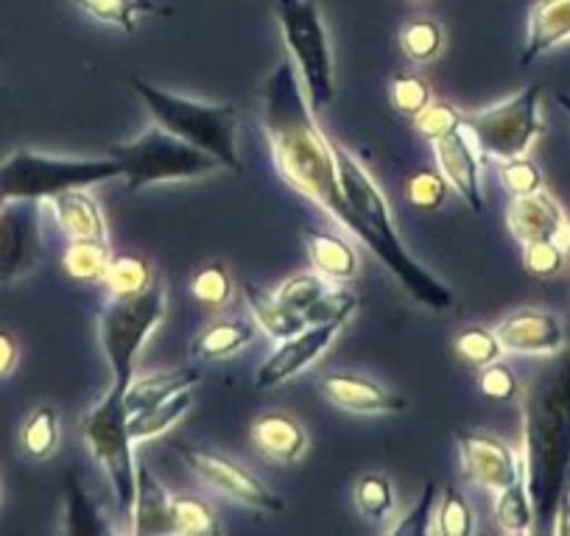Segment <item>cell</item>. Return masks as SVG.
Listing matches in <instances>:
<instances>
[{
    "mask_svg": "<svg viewBox=\"0 0 570 536\" xmlns=\"http://www.w3.org/2000/svg\"><path fill=\"white\" fill-rule=\"evenodd\" d=\"M261 126L283 182L322 207L344 232L358 238V218L342 193L333 143L316 123L294 62H279L263 81Z\"/></svg>",
    "mask_w": 570,
    "mask_h": 536,
    "instance_id": "obj_1",
    "label": "cell"
},
{
    "mask_svg": "<svg viewBox=\"0 0 570 536\" xmlns=\"http://www.w3.org/2000/svg\"><path fill=\"white\" fill-rule=\"evenodd\" d=\"M546 360L523 391V480L534 528L551 530L559 497L570 489V347Z\"/></svg>",
    "mask_w": 570,
    "mask_h": 536,
    "instance_id": "obj_2",
    "label": "cell"
},
{
    "mask_svg": "<svg viewBox=\"0 0 570 536\" xmlns=\"http://www.w3.org/2000/svg\"><path fill=\"white\" fill-rule=\"evenodd\" d=\"M331 143L333 155H336L342 193L344 199H347L350 210L358 218V238L355 240L364 244L366 249L397 277L400 286L409 291V297L414 299V302L425 305L428 310H436V314L453 308L451 288L442 280H436L431 271H425V268L403 249L397 232H394L392 210H389L386 196L377 188L375 179L370 177V171L355 160L353 151H347L342 143H336V140H331Z\"/></svg>",
    "mask_w": 570,
    "mask_h": 536,
    "instance_id": "obj_3",
    "label": "cell"
},
{
    "mask_svg": "<svg viewBox=\"0 0 570 536\" xmlns=\"http://www.w3.org/2000/svg\"><path fill=\"white\" fill-rule=\"evenodd\" d=\"M131 90L149 109L151 120L160 129L171 131L174 138L196 146L216 157L229 171H240L238 157V109L233 103H205L194 98L174 96L142 79L129 81Z\"/></svg>",
    "mask_w": 570,
    "mask_h": 536,
    "instance_id": "obj_4",
    "label": "cell"
},
{
    "mask_svg": "<svg viewBox=\"0 0 570 536\" xmlns=\"http://www.w3.org/2000/svg\"><path fill=\"white\" fill-rule=\"evenodd\" d=\"M124 177V168L112 157L73 160L51 157L31 149H18L0 162V196L7 201H48L62 190L96 188L109 179Z\"/></svg>",
    "mask_w": 570,
    "mask_h": 536,
    "instance_id": "obj_5",
    "label": "cell"
},
{
    "mask_svg": "<svg viewBox=\"0 0 570 536\" xmlns=\"http://www.w3.org/2000/svg\"><path fill=\"white\" fill-rule=\"evenodd\" d=\"M112 160L120 162L126 179V193H140L160 182H185V179H205L222 171V162L207 151L174 138L171 131L151 126L140 138L118 143L109 149Z\"/></svg>",
    "mask_w": 570,
    "mask_h": 536,
    "instance_id": "obj_6",
    "label": "cell"
},
{
    "mask_svg": "<svg viewBox=\"0 0 570 536\" xmlns=\"http://www.w3.org/2000/svg\"><path fill=\"white\" fill-rule=\"evenodd\" d=\"M279 34L292 53L294 68L303 79L314 112L336 101V79H333V53L327 40L325 20L314 0H277L274 3Z\"/></svg>",
    "mask_w": 570,
    "mask_h": 536,
    "instance_id": "obj_7",
    "label": "cell"
},
{
    "mask_svg": "<svg viewBox=\"0 0 570 536\" xmlns=\"http://www.w3.org/2000/svg\"><path fill=\"white\" fill-rule=\"evenodd\" d=\"M166 319V291L160 282L135 297H109L101 310V347L115 388H129L135 366L151 332Z\"/></svg>",
    "mask_w": 570,
    "mask_h": 536,
    "instance_id": "obj_8",
    "label": "cell"
},
{
    "mask_svg": "<svg viewBox=\"0 0 570 536\" xmlns=\"http://www.w3.org/2000/svg\"><path fill=\"white\" fill-rule=\"evenodd\" d=\"M124 388H109L101 403L87 411L85 417V441L90 447V456L107 475L109 489H112L115 506L124 517H129L131 503L137 489V461H135V439L129 434V411L124 403Z\"/></svg>",
    "mask_w": 570,
    "mask_h": 536,
    "instance_id": "obj_9",
    "label": "cell"
},
{
    "mask_svg": "<svg viewBox=\"0 0 570 536\" xmlns=\"http://www.w3.org/2000/svg\"><path fill=\"white\" fill-rule=\"evenodd\" d=\"M542 85H529L518 96L495 103L481 112L464 115L462 126L470 135L479 155L503 162L514 157H525L537 138L542 135L546 123L540 115Z\"/></svg>",
    "mask_w": 570,
    "mask_h": 536,
    "instance_id": "obj_10",
    "label": "cell"
},
{
    "mask_svg": "<svg viewBox=\"0 0 570 536\" xmlns=\"http://www.w3.org/2000/svg\"><path fill=\"white\" fill-rule=\"evenodd\" d=\"M179 458L188 464L190 473L199 480H205L210 489H216L218 495L229 497V500L240 503L246 508H255L263 514H283L285 503L283 497L274 495L266 484H263L257 475H252L249 469L240 467L233 458L222 456V453L205 450V447H190V445H177Z\"/></svg>",
    "mask_w": 570,
    "mask_h": 536,
    "instance_id": "obj_11",
    "label": "cell"
},
{
    "mask_svg": "<svg viewBox=\"0 0 570 536\" xmlns=\"http://www.w3.org/2000/svg\"><path fill=\"white\" fill-rule=\"evenodd\" d=\"M453 439H456L459 456H462L464 475L481 489L498 495L523 480V458L498 436L459 428Z\"/></svg>",
    "mask_w": 570,
    "mask_h": 536,
    "instance_id": "obj_12",
    "label": "cell"
},
{
    "mask_svg": "<svg viewBox=\"0 0 570 536\" xmlns=\"http://www.w3.org/2000/svg\"><path fill=\"white\" fill-rule=\"evenodd\" d=\"M336 332L338 325H308L297 336L277 341V349L257 366L255 386L277 388L283 383L294 380L297 375H303L308 366H314L331 349Z\"/></svg>",
    "mask_w": 570,
    "mask_h": 536,
    "instance_id": "obj_13",
    "label": "cell"
},
{
    "mask_svg": "<svg viewBox=\"0 0 570 536\" xmlns=\"http://www.w3.org/2000/svg\"><path fill=\"white\" fill-rule=\"evenodd\" d=\"M503 353L523 355V358H551L568 347L562 321L548 310L523 308L509 314L495 327Z\"/></svg>",
    "mask_w": 570,
    "mask_h": 536,
    "instance_id": "obj_14",
    "label": "cell"
},
{
    "mask_svg": "<svg viewBox=\"0 0 570 536\" xmlns=\"http://www.w3.org/2000/svg\"><path fill=\"white\" fill-rule=\"evenodd\" d=\"M40 260L37 201H9L0 218V280H18Z\"/></svg>",
    "mask_w": 570,
    "mask_h": 536,
    "instance_id": "obj_15",
    "label": "cell"
},
{
    "mask_svg": "<svg viewBox=\"0 0 570 536\" xmlns=\"http://www.w3.org/2000/svg\"><path fill=\"white\" fill-rule=\"evenodd\" d=\"M431 146H434L436 168H440L448 188L456 190L473 212L484 210V179H481L479 149L473 146L464 126L456 131H448Z\"/></svg>",
    "mask_w": 570,
    "mask_h": 536,
    "instance_id": "obj_16",
    "label": "cell"
},
{
    "mask_svg": "<svg viewBox=\"0 0 570 536\" xmlns=\"http://www.w3.org/2000/svg\"><path fill=\"white\" fill-rule=\"evenodd\" d=\"M320 388L327 403L350 414H400L409 408V399L370 377L327 375Z\"/></svg>",
    "mask_w": 570,
    "mask_h": 536,
    "instance_id": "obj_17",
    "label": "cell"
},
{
    "mask_svg": "<svg viewBox=\"0 0 570 536\" xmlns=\"http://www.w3.org/2000/svg\"><path fill=\"white\" fill-rule=\"evenodd\" d=\"M68 240H109L107 218L90 188L62 190L46 201Z\"/></svg>",
    "mask_w": 570,
    "mask_h": 536,
    "instance_id": "obj_18",
    "label": "cell"
},
{
    "mask_svg": "<svg viewBox=\"0 0 570 536\" xmlns=\"http://www.w3.org/2000/svg\"><path fill=\"white\" fill-rule=\"evenodd\" d=\"M562 221V207H559V201L553 199L546 188L529 196H518V199L509 201L507 207L509 232H512L520 244L557 238L559 224Z\"/></svg>",
    "mask_w": 570,
    "mask_h": 536,
    "instance_id": "obj_19",
    "label": "cell"
},
{
    "mask_svg": "<svg viewBox=\"0 0 570 536\" xmlns=\"http://www.w3.org/2000/svg\"><path fill=\"white\" fill-rule=\"evenodd\" d=\"M249 439L263 456L279 464H294L308 450V434L303 425L283 411H268L252 423Z\"/></svg>",
    "mask_w": 570,
    "mask_h": 536,
    "instance_id": "obj_20",
    "label": "cell"
},
{
    "mask_svg": "<svg viewBox=\"0 0 570 536\" xmlns=\"http://www.w3.org/2000/svg\"><path fill=\"white\" fill-rule=\"evenodd\" d=\"M129 519V530L137 536L174 534L171 495H168L160 486V480H157L149 469L140 467V464H137V489Z\"/></svg>",
    "mask_w": 570,
    "mask_h": 536,
    "instance_id": "obj_21",
    "label": "cell"
},
{
    "mask_svg": "<svg viewBox=\"0 0 570 536\" xmlns=\"http://www.w3.org/2000/svg\"><path fill=\"white\" fill-rule=\"evenodd\" d=\"M570 40V0H540L531 9L529 40H525L520 64L529 68L534 59L557 48L559 42Z\"/></svg>",
    "mask_w": 570,
    "mask_h": 536,
    "instance_id": "obj_22",
    "label": "cell"
},
{
    "mask_svg": "<svg viewBox=\"0 0 570 536\" xmlns=\"http://www.w3.org/2000/svg\"><path fill=\"white\" fill-rule=\"evenodd\" d=\"M305 246L314 271L327 282H350L358 277V251L350 240L325 229H305Z\"/></svg>",
    "mask_w": 570,
    "mask_h": 536,
    "instance_id": "obj_23",
    "label": "cell"
},
{
    "mask_svg": "<svg viewBox=\"0 0 570 536\" xmlns=\"http://www.w3.org/2000/svg\"><path fill=\"white\" fill-rule=\"evenodd\" d=\"M199 380H202V371L194 369V366H183V369H168V371H157V375L135 377L124 394L126 411H129V417L131 414L146 411V408L157 406V403H166L168 397L185 391V388L199 386Z\"/></svg>",
    "mask_w": 570,
    "mask_h": 536,
    "instance_id": "obj_24",
    "label": "cell"
},
{
    "mask_svg": "<svg viewBox=\"0 0 570 536\" xmlns=\"http://www.w3.org/2000/svg\"><path fill=\"white\" fill-rule=\"evenodd\" d=\"M240 291H244L246 308H249L252 319H255L257 330H263V336L274 338V341H285V338L297 336L299 330L308 327L303 314H294L292 308H285L274 294L263 291L255 282H244Z\"/></svg>",
    "mask_w": 570,
    "mask_h": 536,
    "instance_id": "obj_25",
    "label": "cell"
},
{
    "mask_svg": "<svg viewBox=\"0 0 570 536\" xmlns=\"http://www.w3.org/2000/svg\"><path fill=\"white\" fill-rule=\"evenodd\" d=\"M257 338V325L246 319H218L196 336L190 344L194 358L202 360H227Z\"/></svg>",
    "mask_w": 570,
    "mask_h": 536,
    "instance_id": "obj_26",
    "label": "cell"
},
{
    "mask_svg": "<svg viewBox=\"0 0 570 536\" xmlns=\"http://www.w3.org/2000/svg\"><path fill=\"white\" fill-rule=\"evenodd\" d=\"M190 408H194V394H190V388H185V391L168 397L166 403H157V406L146 408V411L131 414L129 417L131 439L142 441V439H155V436H163L166 430H171L174 425H177L179 419L190 411Z\"/></svg>",
    "mask_w": 570,
    "mask_h": 536,
    "instance_id": "obj_27",
    "label": "cell"
},
{
    "mask_svg": "<svg viewBox=\"0 0 570 536\" xmlns=\"http://www.w3.org/2000/svg\"><path fill=\"white\" fill-rule=\"evenodd\" d=\"M101 282L109 297H135L155 286V268L140 255H112Z\"/></svg>",
    "mask_w": 570,
    "mask_h": 536,
    "instance_id": "obj_28",
    "label": "cell"
},
{
    "mask_svg": "<svg viewBox=\"0 0 570 536\" xmlns=\"http://www.w3.org/2000/svg\"><path fill=\"white\" fill-rule=\"evenodd\" d=\"M59 447V411L53 406H37L20 428V450L35 461H46Z\"/></svg>",
    "mask_w": 570,
    "mask_h": 536,
    "instance_id": "obj_29",
    "label": "cell"
},
{
    "mask_svg": "<svg viewBox=\"0 0 570 536\" xmlns=\"http://www.w3.org/2000/svg\"><path fill=\"white\" fill-rule=\"evenodd\" d=\"M109 257V240H70L62 255V268L65 275L79 282H101Z\"/></svg>",
    "mask_w": 570,
    "mask_h": 536,
    "instance_id": "obj_30",
    "label": "cell"
},
{
    "mask_svg": "<svg viewBox=\"0 0 570 536\" xmlns=\"http://www.w3.org/2000/svg\"><path fill=\"white\" fill-rule=\"evenodd\" d=\"M70 3L90 18L115 26L124 34H135L140 14L157 12L155 0H70Z\"/></svg>",
    "mask_w": 570,
    "mask_h": 536,
    "instance_id": "obj_31",
    "label": "cell"
},
{
    "mask_svg": "<svg viewBox=\"0 0 570 536\" xmlns=\"http://www.w3.org/2000/svg\"><path fill=\"white\" fill-rule=\"evenodd\" d=\"M353 497L358 512L364 514L366 519H372V523H383V519L394 517V508H397L392 480L383 473L361 475V478L355 480Z\"/></svg>",
    "mask_w": 570,
    "mask_h": 536,
    "instance_id": "obj_32",
    "label": "cell"
},
{
    "mask_svg": "<svg viewBox=\"0 0 570 536\" xmlns=\"http://www.w3.org/2000/svg\"><path fill=\"white\" fill-rule=\"evenodd\" d=\"M495 523L507 534H529L534 530V503H531L525 480H518L509 489L498 492Z\"/></svg>",
    "mask_w": 570,
    "mask_h": 536,
    "instance_id": "obj_33",
    "label": "cell"
},
{
    "mask_svg": "<svg viewBox=\"0 0 570 536\" xmlns=\"http://www.w3.org/2000/svg\"><path fill=\"white\" fill-rule=\"evenodd\" d=\"M171 523L174 534L183 536H216L222 534V525L213 517L210 506L199 497L174 495L171 497Z\"/></svg>",
    "mask_w": 570,
    "mask_h": 536,
    "instance_id": "obj_34",
    "label": "cell"
},
{
    "mask_svg": "<svg viewBox=\"0 0 570 536\" xmlns=\"http://www.w3.org/2000/svg\"><path fill=\"white\" fill-rule=\"evenodd\" d=\"M65 530L73 536H98L107 534L109 523L101 517L96 503L85 495L73 478L68 480V500H65Z\"/></svg>",
    "mask_w": 570,
    "mask_h": 536,
    "instance_id": "obj_35",
    "label": "cell"
},
{
    "mask_svg": "<svg viewBox=\"0 0 570 536\" xmlns=\"http://www.w3.org/2000/svg\"><path fill=\"white\" fill-rule=\"evenodd\" d=\"M442 46H445V37L434 20H414L400 31V48L416 64L434 62L442 53Z\"/></svg>",
    "mask_w": 570,
    "mask_h": 536,
    "instance_id": "obj_36",
    "label": "cell"
},
{
    "mask_svg": "<svg viewBox=\"0 0 570 536\" xmlns=\"http://www.w3.org/2000/svg\"><path fill=\"white\" fill-rule=\"evenodd\" d=\"M190 294L205 308H224L233 299V277L224 262H207L190 280Z\"/></svg>",
    "mask_w": 570,
    "mask_h": 536,
    "instance_id": "obj_37",
    "label": "cell"
},
{
    "mask_svg": "<svg viewBox=\"0 0 570 536\" xmlns=\"http://www.w3.org/2000/svg\"><path fill=\"white\" fill-rule=\"evenodd\" d=\"M434 517V530L442 536H470L475 530L473 508H470L468 497L459 489H453V486H448V489L442 492L440 508H436Z\"/></svg>",
    "mask_w": 570,
    "mask_h": 536,
    "instance_id": "obj_38",
    "label": "cell"
},
{
    "mask_svg": "<svg viewBox=\"0 0 570 536\" xmlns=\"http://www.w3.org/2000/svg\"><path fill=\"white\" fill-rule=\"evenodd\" d=\"M453 349H456L459 358L468 360L475 369H484V366L495 364L503 355L495 330H487V327H468V330H462L456 336V341H453Z\"/></svg>",
    "mask_w": 570,
    "mask_h": 536,
    "instance_id": "obj_39",
    "label": "cell"
},
{
    "mask_svg": "<svg viewBox=\"0 0 570 536\" xmlns=\"http://www.w3.org/2000/svg\"><path fill=\"white\" fill-rule=\"evenodd\" d=\"M431 101H434V92L422 76L405 73L389 85V103L394 112L405 115V118H416Z\"/></svg>",
    "mask_w": 570,
    "mask_h": 536,
    "instance_id": "obj_40",
    "label": "cell"
},
{
    "mask_svg": "<svg viewBox=\"0 0 570 536\" xmlns=\"http://www.w3.org/2000/svg\"><path fill=\"white\" fill-rule=\"evenodd\" d=\"M358 310V297L344 288H327L308 310H305V321L308 325H338L342 327L350 316Z\"/></svg>",
    "mask_w": 570,
    "mask_h": 536,
    "instance_id": "obj_41",
    "label": "cell"
},
{
    "mask_svg": "<svg viewBox=\"0 0 570 536\" xmlns=\"http://www.w3.org/2000/svg\"><path fill=\"white\" fill-rule=\"evenodd\" d=\"M498 177H501V188L507 190L512 199L537 193V190L546 188V179H542L540 166H537L534 160H529V155L498 162Z\"/></svg>",
    "mask_w": 570,
    "mask_h": 536,
    "instance_id": "obj_42",
    "label": "cell"
},
{
    "mask_svg": "<svg viewBox=\"0 0 570 536\" xmlns=\"http://www.w3.org/2000/svg\"><path fill=\"white\" fill-rule=\"evenodd\" d=\"M327 288H331V282L322 275H316V271H311V275H297L292 277V280H285L283 286L274 291V297H277L285 308H292L294 314H305Z\"/></svg>",
    "mask_w": 570,
    "mask_h": 536,
    "instance_id": "obj_43",
    "label": "cell"
},
{
    "mask_svg": "<svg viewBox=\"0 0 570 536\" xmlns=\"http://www.w3.org/2000/svg\"><path fill=\"white\" fill-rule=\"evenodd\" d=\"M448 196V182L442 179L440 171H416L414 177L405 182V199L411 201V207L422 212H434L445 205Z\"/></svg>",
    "mask_w": 570,
    "mask_h": 536,
    "instance_id": "obj_44",
    "label": "cell"
},
{
    "mask_svg": "<svg viewBox=\"0 0 570 536\" xmlns=\"http://www.w3.org/2000/svg\"><path fill=\"white\" fill-rule=\"evenodd\" d=\"M462 118H464V112H459L453 103L431 101L414 118V129L420 131L428 143H434L436 138H442V135H448V131L462 129Z\"/></svg>",
    "mask_w": 570,
    "mask_h": 536,
    "instance_id": "obj_45",
    "label": "cell"
},
{
    "mask_svg": "<svg viewBox=\"0 0 570 536\" xmlns=\"http://www.w3.org/2000/svg\"><path fill=\"white\" fill-rule=\"evenodd\" d=\"M564 251L562 246L553 238L546 240H531V244H523V268L531 277H557L564 268Z\"/></svg>",
    "mask_w": 570,
    "mask_h": 536,
    "instance_id": "obj_46",
    "label": "cell"
},
{
    "mask_svg": "<svg viewBox=\"0 0 570 536\" xmlns=\"http://www.w3.org/2000/svg\"><path fill=\"white\" fill-rule=\"evenodd\" d=\"M434 503H436V484L434 480H428L425 489H422L420 500L414 503L409 514H403L400 523H394L389 528V534L394 536H422L431 530V517H434Z\"/></svg>",
    "mask_w": 570,
    "mask_h": 536,
    "instance_id": "obj_47",
    "label": "cell"
},
{
    "mask_svg": "<svg viewBox=\"0 0 570 536\" xmlns=\"http://www.w3.org/2000/svg\"><path fill=\"white\" fill-rule=\"evenodd\" d=\"M479 388L484 397L495 399V403H507V399H514L520 394L518 375L501 360L479 369Z\"/></svg>",
    "mask_w": 570,
    "mask_h": 536,
    "instance_id": "obj_48",
    "label": "cell"
},
{
    "mask_svg": "<svg viewBox=\"0 0 570 536\" xmlns=\"http://www.w3.org/2000/svg\"><path fill=\"white\" fill-rule=\"evenodd\" d=\"M20 347L9 330H0V380H7L14 369H18Z\"/></svg>",
    "mask_w": 570,
    "mask_h": 536,
    "instance_id": "obj_49",
    "label": "cell"
},
{
    "mask_svg": "<svg viewBox=\"0 0 570 536\" xmlns=\"http://www.w3.org/2000/svg\"><path fill=\"white\" fill-rule=\"evenodd\" d=\"M551 534L557 536H570V489L559 497L557 503V514H553V525Z\"/></svg>",
    "mask_w": 570,
    "mask_h": 536,
    "instance_id": "obj_50",
    "label": "cell"
},
{
    "mask_svg": "<svg viewBox=\"0 0 570 536\" xmlns=\"http://www.w3.org/2000/svg\"><path fill=\"white\" fill-rule=\"evenodd\" d=\"M553 240H557V244L562 246L564 255L570 257V216H564V221L559 224V232H557V238H553Z\"/></svg>",
    "mask_w": 570,
    "mask_h": 536,
    "instance_id": "obj_51",
    "label": "cell"
},
{
    "mask_svg": "<svg viewBox=\"0 0 570 536\" xmlns=\"http://www.w3.org/2000/svg\"><path fill=\"white\" fill-rule=\"evenodd\" d=\"M557 101H559V107H562L564 112H568V118H570V96H568V92H559Z\"/></svg>",
    "mask_w": 570,
    "mask_h": 536,
    "instance_id": "obj_52",
    "label": "cell"
},
{
    "mask_svg": "<svg viewBox=\"0 0 570 536\" xmlns=\"http://www.w3.org/2000/svg\"><path fill=\"white\" fill-rule=\"evenodd\" d=\"M7 207H9V201L3 199V196H0V218H3V212H7Z\"/></svg>",
    "mask_w": 570,
    "mask_h": 536,
    "instance_id": "obj_53",
    "label": "cell"
}]
</instances>
